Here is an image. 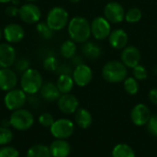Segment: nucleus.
<instances>
[{
    "label": "nucleus",
    "instance_id": "nucleus-34",
    "mask_svg": "<svg viewBox=\"0 0 157 157\" xmlns=\"http://www.w3.org/2000/svg\"><path fill=\"white\" fill-rule=\"evenodd\" d=\"M0 157H19V152L12 146L5 145L0 148Z\"/></svg>",
    "mask_w": 157,
    "mask_h": 157
},
{
    "label": "nucleus",
    "instance_id": "nucleus-7",
    "mask_svg": "<svg viewBox=\"0 0 157 157\" xmlns=\"http://www.w3.org/2000/svg\"><path fill=\"white\" fill-rule=\"evenodd\" d=\"M50 132L55 139L66 140L73 135L75 132V124L68 119H59L54 121L50 128Z\"/></svg>",
    "mask_w": 157,
    "mask_h": 157
},
{
    "label": "nucleus",
    "instance_id": "nucleus-26",
    "mask_svg": "<svg viewBox=\"0 0 157 157\" xmlns=\"http://www.w3.org/2000/svg\"><path fill=\"white\" fill-rule=\"evenodd\" d=\"M26 157H52L50 149L44 144H34L27 152Z\"/></svg>",
    "mask_w": 157,
    "mask_h": 157
},
{
    "label": "nucleus",
    "instance_id": "nucleus-16",
    "mask_svg": "<svg viewBox=\"0 0 157 157\" xmlns=\"http://www.w3.org/2000/svg\"><path fill=\"white\" fill-rule=\"evenodd\" d=\"M17 53L12 44L0 43V68H10L16 63Z\"/></svg>",
    "mask_w": 157,
    "mask_h": 157
},
{
    "label": "nucleus",
    "instance_id": "nucleus-39",
    "mask_svg": "<svg viewBox=\"0 0 157 157\" xmlns=\"http://www.w3.org/2000/svg\"><path fill=\"white\" fill-rule=\"evenodd\" d=\"M148 97H149L150 101H151L153 104L157 105V87L152 88V89L149 91Z\"/></svg>",
    "mask_w": 157,
    "mask_h": 157
},
{
    "label": "nucleus",
    "instance_id": "nucleus-12",
    "mask_svg": "<svg viewBox=\"0 0 157 157\" xmlns=\"http://www.w3.org/2000/svg\"><path fill=\"white\" fill-rule=\"evenodd\" d=\"M152 117L151 110L147 105L139 103L135 105L131 111V120L136 126L147 125L148 121Z\"/></svg>",
    "mask_w": 157,
    "mask_h": 157
},
{
    "label": "nucleus",
    "instance_id": "nucleus-28",
    "mask_svg": "<svg viewBox=\"0 0 157 157\" xmlns=\"http://www.w3.org/2000/svg\"><path fill=\"white\" fill-rule=\"evenodd\" d=\"M143 18V12L139 7H131L125 13V18L128 23L134 24L138 23Z\"/></svg>",
    "mask_w": 157,
    "mask_h": 157
},
{
    "label": "nucleus",
    "instance_id": "nucleus-44",
    "mask_svg": "<svg viewBox=\"0 0 157 157\" xmlns=\"http://www.w3.org/2000/svg\"><path fill=\"white\" fill-rule=\"evenodd\" d=\"M68 1H69V2H71V3H74V4H75V3H78L80 0H68Z\"/></svg>",
    "mask_w": 157,
    "mask_h": 157
},
{
    "label": "nucleus",
    "instance_id": "nucleus-45",
    "mask_svg": "<svg viewBox=\"0 0 157 157\" xmlns=\"http://www.w3.org/2000/svg\"><path fill=\"white\" fill-rule=\"evenodd\" d=\"M2 37H3V30H2V29L0 28V40H2Z\"/></svg>",
    "mask_w": 157,
    "mask_h": 157
},
{
    "label": "nucleus",
    "instance_id": "nucleus-24",
    "mask_svg": "<svg viewBox=\"0 0 157 157\" xmlns=\"http://www.w3.org/2000/svg\"><path fill=\"white\" fill-rule=\"evenodd\" d=\"M111 155L112 157H135V152L129 144L122 143L114 146Z\"/></svg>",
    "mask_w": 157,
    "mask_h": 157
},
{
    "label": "nucleus",
    "instance_id": "nucleus-43",
    "mask_svg": "<svg viewBox=\"0 0 157 157\" xmlns=\"http://www.w3.org/2000/svg\"><path fill=\"white\" fill-rule=\"evenodd\" d=\"M24 1H26L27 3H34V2H37L39 0H24Z\"/></svg>",
    "mask_w": 157,
    "mask_h": 157
},
{
    "label": "nucleus",
    "instance_id": "nucleus-10",
    "mask_svg": "<svg viewBox=\"0 0 157 157\" xmlns=\"http://www.w3.org/2000/svg\"><path fill=\"white\" fill-rule=\"evenodd\" d=\"M125 9L122 5L116 1L109 2L104 7V17L113 24H119L125 18Z\"/></svg>",
    "mask_w": 157,
    "mask_h": 157
},
{
    "label": "nucleus",
    "instance_id": "nucleus-29",
    "mask_svg": "<svg viewBox=\"0 0 157 157\" xmlns=\"http://www.w3.org/2000/svg\"><path fill=\"white\" fill-rule=\"evenodd\" d=\"M36 30L37 32L45 40H50L53 36V30L48 26V24L45 22H38L36 25Z\"/></svg>",
    "mask_w": 157,
    "mask_h": 157
},
{
    "label": "nucleus",
    "instance_id": "nucleus-21",
    "mask_svg": "<svg viewBox=\"0 0 157 157\" xmlns=\"http://www.w3.org/2000/svg\"><path fill=\"white\" fill-rule=\"evenodd\" d=\"M75 121L76 125L84 130L88 129L93 122L92 114L86 109H78L75 113Z\"/></svg>",
    "mask_w": 157,
    "mask_h": 157
},
{
    "label": "nucleus",
    "instance_id": "nucleus-5",
    "mask_svg": "<svg viewBox=\"0 0 157 157\" xmlns=\"http://www.w3.org/2000/svg\"><path fill=\"white\" fill-rule=\"evenodd\" d=\"M10 126L17 131L25 132L30 129L34 123L33 114L25 109H19L12 111L9 117Z\"/></svg>",
    "mask_w": 157,
    "mask_h": 157
},
{
    "label": "nucleus",
    "instance_id": "nucleus-23",
    "mask_svg": "<svg viewBox=\"0 0 157 157\" xmlns=\"http://www.w3.org/2000/svg\"><path fill=\"white\" fill-rule=\"evenodd\" d=\"M56 86L61 92V94H68L72 91L75 86V82L73 79V76L70 75H58Z\"/></svg>",
    "mask_w": 157,
    "mask_h": 157
},
{
    "label": "nucleus",
    "instance_id": "nucleus-32",
    "mask_svg": "<svg viewBox=\"0 0 157 157\" xmlns=\"http://www.w3.org/2000/svg\"><path fill=\"white\" fill-rule=\"evenodd\" d=\"M133 77L138 81H144L148 77V71L143 64H138L134 68H132Z\"/></svg>",
    "mask_w": 157,
    "mask_h": 157
},
{
    "label": "nucleus",
    "instance_id": "nucleus-42",
    "mask_svg": "<svg viewBox=\"0 0 157 157\" xmlns=\"http://www.w3.org/2000/svg\"><path fill=\"white\" fill-rule=\"evenodd\" d=\"M12 5H14V6H17V5H19V0H12Z\"/></svg>",
    "mask_w": 157,
    "mask_h": 157
},
{
    "label": "nucleus",
    "instance_id": "nucleus-2",
    "mask_svg": "<svg viewBox=\"0 0 157 157\" xmlns=\"http://www.w3.org/2000/svg\"><path fill=\"white\" fill-rule=\"evenodd\" d=\"M105 81L111 84L123 82L128 76V68L121 61H109L106 63L101 71Z\"/></svg>",
    "mask_w": 157,
    "mask_h": 157
},
{
    "label": "nucleus",
    "instance_id": "nucleus-38",
    "mask_svg": "<svg viewBox=\"0 0 157 157\" xmlns=\"http://www.w3.org/2000/svg\"><path fill=\"white\" fill-rule=\"evenodd\" d=\"M5 13L6 16L11 17H17V16H18V13H19V7H17V6H14V5L9 6L5 9Z\"/></svg>",
    "mask_w": 157,
    "mask_h": 157
},
{
    "label": "nucleus",
    "instance_id": "nucleus-18",
    "mask_svg": "<svg viewBox=\"0 0 157 157\" xmlns=\"http://www.w3.org/2000/svg\"><path fill=\"white\" fill-rule=\"evenodd\" d=\"M109 45L115 50H123L129 42V35L122 29H116L111 30L109 38Z\"/></svg>",
    "mask_w": 157,
    "mask_h": 157
},
{
    "label": "nucleus",
    "instance_id": "nucleus-19",
    "mask_svg": "<svg viewBox=\"0 0 157 157\" xmlns=\"http://www.w3.org/2000/svg\"><path fill=\"white\" fill-rule=\"evenodd\" d=\"M52 157H68L71 153V145L66 140L56 139L49 146Z\"/></svg>",
    "mask_w": 157,
    "mask_h": 157
},
{
    "label": "nucleus",
    "instance_id": "nucleus-3",
    "mask_svg": "<svg viewBox=\"0 0 157 157\" xmlns=\"http://www.w3.org/2000/svg\"><path fill=\"white\" fill-rule=\"evenodd\" d=\"M42 85L43 78L38 70L34 68H29L27 71L21 74L20 86L27 95H36L38 92H40Z\"/></svg>",
    "mask_w": 157,
    "mask_h": 157
},
{
    "label": "nucleus",
    "instance_id": "nucleus-25",
    "mask_svg": "<svg viewBox=\"0 0 157 157\" xmlns=\"http://www.w3.org/2000/svg\"><path fill=\"white\" fill-rule=\"evenodd\" d=\"M76 51H77L76 44L72 40H64L60 48V53L65 59H72L74 56L76 55Z\"/></svg>",
    "mask_w": 157,
    "mask_h": 157
},
{
    "label": "nucleus",
    "instance_id": "nucleus-6",
    "mask_svg": "<svg viewBox=\"0 0 157 157\" xmlns=\"http://www.w3.org/2000/svg\"><path fill=\"white\" fill-rule=\"evenodd\" d=\"M27 100V94L21 88H14L6 92L4 98V104L8 110L15 111L19 109H22L26 104Z\"/></svg>",
    "mask_w": 157,
    "mask_h": 157
},
{
    "label": "nucleus",
    "instance_id": "nucleus-11",
    "mask_svg": "<svg viewBox=\"0 0 157 157\" xmlns=\"http://www.w3.org/2000/svg\"><path fill=\"white\" fill-rule=\"evenodd\" d=\"M141 52L133 45H127L121 53V62L127 68H134L141 62Z\"/></svg>",
    "mask_w": 157,
    "mask_h": 157
},
{
    "label": "nucleus",
    "instance_id": "nucleus-4",
    "mask_svg": "<svg viewBox=\"0 0 157 157\" xmlns=\"http://www.w3.org/2000/svg\"><path fill=\"white\" fill-rule=\"evenodd\" d=\"M69 13L63 6H53L46 17V23L53 31H60L69 23Z\"/></svg>",
    "mask_w": 157,
    "mask_h": 157
},
{
    "label": "nucleus",
    "instance_id": "nucleus-17",
    "mask_svg": "<svg viewBox=\"0 0 157 157\" xmlns=\"http://www.w3.org/2000/svg\"><path fill=\"white\" fill-rule=\"evenodd\" d=\"M17 75L11 68H0V90L7 92L17 85Z\"/></svg>",
    "mask_w": 157,
    "mask_h": 157
},
{
    "label": "nucleus",
    "instance_id": "nucleus-41",
    "mask_svg": "<svg viewBox=\"0 0 157 157\" xmlns=\"http://www.w3.org/2000/svg\"><path fill=\"white\" fill-rule=\"evenodd\" d=\"M12 0H0V4H7V3H11Z\"/></svg>",
    "mask_w": 157,
    "mask_h": 157
},
{
    "label": "nucleus",
    "instance_id": "nucleus-15",
    "mask_svg": "<svg viewBox=\"0 0 157 157\" xmlns=\"http://www.w3.org/2000/svg\"><path fill=\"white\" fill-rule=\"evenodd\" d=\"M58 109L63 114H74L79 109V101L75 95L63 94L57 100Z\"/></svg>",
    "mask_w": 157,
    "mask_h": 157
},
{
    "label": "nucleus",
    "instance_id": "nucleus-9",
    "mask_svg": "<svg viewBox=\"0 0 157 157\" xmlns=\"http://www.w3.org/2000/svg\"><path fill=\"white\" fill-rule=\"evenodd\" d=\"M19 18L27 24H36L41 18V10L34 3H26L19 7Z\"/></svg>",
    "mask_w": 157,
    "mask_h": 157
},
{
    "label": "nucleus",
    "instance_id": "nucleus-14",
    "mask_svg": "<svg viewBox=\"0 0 157 157\" xmlns=\"http://www.w3.org/2000/svg\"><path fill=\"white\" fill-rule=\"evenodd\" d=\"M3 37L10 44L18 43L24 39L25 30L17 23H9L3 29Z\"/></svg>",
    "mask_w": 157,
    "mask_h": 157
},
{
    "label": "nucleus",
    "instance_id": "nucleus-27",
    "mask_svg": "<svg viewBox=\"0 0 157 157\" xmlns=\"http://www.w3.org/2000/svg\"><path fill=\"white\" fill-rule=\"evenodd\" d=\"M123 87L126 93L133 96L139 92L140 85L138 80H136L133 76H127L126 79L123 81Z\"/></svg>",
    "mask_w": 157,
    "mask_h": 157
},
{
    "label": "nucleus",
    "instance_id": "nucleus-37",
    "mask_svg": "<svg viewBox=\"0 0 157 157\" xmlns=\"http://www.w3.org/2000/svg\"><path fill=\"white\" fill-rule=\"evenodd\" d=\"M74 69L71 67V65H69L68 63H62L58 65V68L56 70V73L58 75H72Z\"/></svg>",
    "mask_w": 157,
    "mask_h": 157
},
{
    "label": "nucleus",
    "instance_id": "nucleus-13",
    "mask_svg": "<svg viewBox=\"0 0 157 157\" xmlns=\"http://www.w3.org/2000/svg\"><path fill=\"white\" fill-rule=\"evenodd\" d=\"M72 76L76 86L84 87L91 83L93 79V71L88 65L84 63L74 68Z\"/></svg>",
    "mask_w": 157,
    "mask_h": 157
},
{
    "label": "nucleus",
    "instance_id": "nucleus-40",
    "mask_svg": "<svg viewBox=\"0 0 157 157\" xmlns=\"http://www.w3.org/2000/svg\"><path fill=\"white\" fill-rule=\"evenodd\" d=\"M71 60H72V64H73L75 67L79 66V65H81V64H84V63H84V59H83V57H82V56H80V55H75V56H74Z\"/></svg>",
    "mask_w": 157,
    "mask_h": 157
},
{
    "label": "nucleus",
    "instance_id": "nucleus-20",
    "mask_svg": "<svg viewBox=\"0 0 157 157\" xmlns=\"http://www.w3.org/2000/svg\"><path fill=\"white\" fill-rule=\"evenodd\" d=\"M40 97L48 102L57 101L62 95L56 84H53L52 82L44 83L40 90Z\"/></svg>",
    "mask_w": 157,
    "mask_h": 157
},
{
    "label": "nucleus",
    "instance_id": "nucleus-35",
    "mask_svg": "<svg viewBox=\"0 0 157 157\" xmlns=\"http://www.w3.org/2000/svg\"><path fill=\"white\" fill-rule=\"evenodd\" d=\"M29 65H30V63L26 58H19L15 63V68H16L17 72H18L20 74H23L25 71H27L29 68H30Z\"/></svg>",
    "mask_w": 157,
    "mask_h": 157
},
{
    "label": "nucleus",
    "instance_id": "nucleus-1",
    "mask_svg": "<svg viewBox=\"0 0 157 157\" xmlns=\"http://www.w3.org/2000/svg\"><path fill=\"white\" fill-rule=\"evenodd\" d=\"M67 32L70 40L75 43H85L91 37L90 22L84 17H74L69 20Z\"/></svg>",
    "mask_w": 157,
    "mask_h": 157
},
{
    "label": "nucleus",
    "instance_id": "nucleus-33",
    "mask_svg": "<svg viewBox=\"0 0 157 157\" xmlns=\"http://www.w3.org/2000/svg\"><path fill=\"white\" fill-rule=\"evenodd\" d=\"M54 121L53 116L49 112H44L39 116V123L45 128H51Z\"/></svg>",
    "mask_w": 157,
    "mask_h": 157
},
{
    "label": "nucleus",
    "instance_id": "nucleus-36",
    "mask_svg": "<svg viewBox=\"0 0 157 157\" xmlns=\"http://www.w3.org/2000/svg\"><path fill=\"white\" fill-rule=\"evenodd\" d=\"M147 130L153 136L157 137V115H152L147 123Z\"/></svg>",
    "mask_w": 157,
    "mask_h": 157
},
{
    "label": "nucleus",
    "instance_id": "nucleus-22",
    "mask_svg": "<svg viewBox=\"0 0 157 157\" xmlns=\"http://www.w3.org/2000/svg\"><path fill=\"white\" fill-rule=\"evenodd\" d=\"M82 52L86 58L90 59V60H96L101 56L102 49L98 43L87 40L85 43H83Z\"/></svg>",
    "mask_w": 157,
    "mask_h": 157
},
{
    "label": "nucleus",
    "instance_id": "nucleus-30",
    "mask_svg": "<svg viewBox=\"0 0 157 157\" xmlns=\"http://www.w3.org/2000/svg\"><path fill=\"white\" fill-rule=\"evenodd\" d=\"M43 68L48 72H56L58 68V61L56 57L52 54H49L43 60Z\"/></svg>",
    "mask_w": 157,
    "mask_h": 157
},
{
    "label": "nucleus",
    "instance_id": "nucleus-31",
    "mask_svg": "<svg viewBox=\"0 0 157 157\" xmlns=\"http://www.w3.org/2000/svg\"><path fill=\"white\" fill-rule=\"evenodd\" d=\"M14 138L13 132L9 128L0 127V145L5 146L12 142Z\"/></svg>",
    "mask_w": 157,
    "mask_h": 157
},
{
    "label": "nucleus",
    "instance_id": "nucleus-8",
    "mask_svg": "<svg viewBox=\"0 0 157 157\" xmlns=\"http://www.w3.org/2000/svg\"><path fill=\"white\" fill-rule=\"evenodd\" d=\"M91 35L98 40L109 38L111 32V23L105 17H97L91 22Z\"/></svg>",
    "mask_w": 157,
    "mask_h": 157
}]
</instances>
